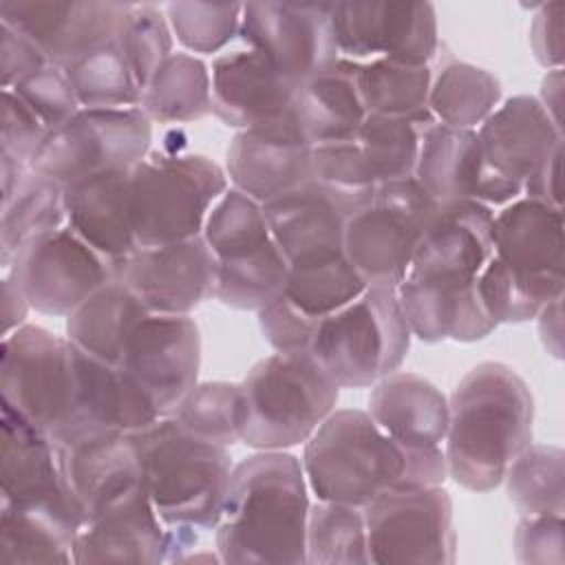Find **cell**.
<instances>
[{
	"label": "cell",
	"instance_id": "1",
	"mask_svg": "<svg viewBox=\"0 0 565 565\" xmlns=\"http://www.w3.org/2000/svg\"><path fill=\"white\" fill-rule=\"evenodd\" d=\"M309 486L287 450H256L232 468L214 527L221 563H307Z\"/></svg>",
	"mask_w": 565,
	"mask_h": 565
},
{
	"label": "cell",
	"instance_id": "2",
	"mask_svg": "<svg viewBox=\"0 0 565 565\" xmlns=\"http://www.w3.org/2000/svg\"><path fill=\"white\" fill-rule=\"evenodd\" d=\"M444 439L448 477L470 490L503 483L512 459L532 444L534 397L525 380L503 362L472 366L448 397Z\"/></svg>",
	"mask_w": 565,
	"mask_h": 565
},
{
	"label": "cell",
	"instance_id": "3",
	"mask_svg": "<svg viewBox=\"0 0 565 565\" xmlns=\"http://www.w3.org/2000/svg\"><path fill=\"white\" fill-rule=\"evenodd\" d=\"M302 472L318 501L364 508L393 486H441L444 448L411 452L395 444L366 411H333L305 441Z\"/></svg>",
	"mask_w": 565,
	"mask_h": 565
},
{
	"label": "cell",
	"instance_id": "4",
	"mask_svg": "<svg viewBox=\"0 0 565 565\" xmlns=\"http://www.w3.org/2000/svg\"><path fill=\"white\" fill-rule=\"evenodd\" d=\"M494 254L477 278L488 318L499 324L534 320L563 296V210L519 196L494 212Z\"/></svg>",
	"mask_w": 565,
	"mask_h": 565
},
{
	"label": "cell",
	"instance_id": "5",
	"mask_svg": "<svg viewBox=\"0 0 565 565\" xmlns=\"http://www.w3.org/2000/svg\"><path fill=\"white\" fill-rule=\"evenodd\" d=\"M130 435L159 519L168 527L214 530L234 468L230 450L188 433L172 415Z\"/></svg>",
	"mask_w": 565,
	"mask_h": 565
},
{
	"label": "cell",
	"instance_id": "6",
	"mask_svg": "<svg viewBox=\"0 0 565 565\" xmlns=\"http://www.w3.org/2000/svg\"><path fill=\"white\" fill-rule=\"evenodd\" d=\"M340 386L309 353H271L241 382V441L254 450L305 444L335 411Z\"/></svg>",
	"mask_w": 565,
	"mask_h": 565
},
{
	"label": "cell",
	"instance_id": "7",
	"mask_svg": "<svg viewBox=\"0 0 565 565\" xmlns=\"http://www.w3.org/2000/svg\"><path fill=\"white\" fill-rule=\"evenodd\" d=\"M411 340L395 289L366 287L353 302L318 320L309 355L340 388H371L402 366Z\"/></svg>",
	"mask_w": 565,
	"mask_h": 565
},
{
	"label": "cell",
	"instance_id": "8",
	"mask_svg": "<svg viewBox=\"0 0 565 565\" xmlns=\"http://www.w3.org/2000/svg\"><path fill=\"white\" fill-rule=\"evenodd\" d=\"M230 188L225 168L196 152H150L130 168V212L137 247L201 236L205 218Z\"/></svg>",
	"mask_w": 565,
	"mask_h": 565
},
{
	"label": "cell",
	"instance_id": "9",
	"mask_svg": "<svg viewBox=\"0 0 565 565\" xmlns=\"http://www.w3.org/2000/svg\"><path fill=\"white\" fill-rule=\"evenodd\" d=\"M2 406L62 441L75 426L73 344L38 324H22L0 342Z\"/></svg>",
	"mask_w": 565,
	"mask_h": 565
},
{
	"label": "cell",
	"instance_id": "10",
	"mask_svg": "<svg viewBox=\"0 0 565 565\" xmlns=\"http://www.w3.org/2000/svg\"><path fill=\"white\" fill-rule=\"evenodd\" d=\"M437 203L415 177L380 183L344 225V254L366 287L397 289Z\"/></svg>",
	"mask_w": 565,
	"mask_h": 565
},
{
	"label": "cell",
	"instance_id": "11",
	"mask_svg": "<svg viewBox=\"0 0 565 565\" xmlns=\"http://www.w3.org/2000/svg\"><path fill=\"white\" fill-rule=\"evenodd\" d=\"M152 121L139 106L79 108L49 130L31 168L62 185L106 172L130 170L150 154Z\"/></svg>",
	"mask_w": 565,
	"mask_h": 565
},
{
	"label": "cell",
	"instance_id": "12",
	"mask_svg": "<svg viewBox=\"0 0 565 565\" xmlns=\"http://www.w3.org/2000/svg\"><path fill=\"white\" fill-rule=\"evenodd\" d=\"M362 512L371 563H455L452 499L441 486H393L371 499Z\"/></svg>",
	"mask_w": 565,
	"mask_h": 565
},
{
	"label": "cell",
	"instance_id": "13",
	"mask_svg": "<svg viewBox=\"0 0 565 565\" xmlns=\"http://www.w3.org/2000/svg\"><path fill=\"white\" fill-rule=\"evenodd\" d=\"M481 152L479 203L503 207L523 196V185L534 168L558 146V128L532 95H514L499 104L477 128Z\"/></svg>",
	"mask_w": 565,
	"mask_h": 565
},
{
	"label": "cell",
	"instance_id": "14",
	"mask_svg": "<svg viewBox=\"0 0 565 565\" xmlns=\"http://www.w3.org/2000/svg\"><path fill=\"white\" fill-rule=\"evenodd\" d=\"M331 26L340 57L351 62L386 57L428 66L439 49L437 13L430 2H331Z\"/></svg>",
	"mask_w": 565,
	"mask_h": 565
},
{
	"label": "cell",
	"instance_id": "15",
	"mask_svg": "<svg viewBox=\"0 0 565 565\" xmlns=\"http://www.w3.org/2000/svg\"><path fill=\"white\" fill-rule=\"evenodd\" d=\"M238 38L296 86L340 60L331 2H247Z\"/></svg>",
	"mask_w": 565,
	"mask_h": 565
},
{
	"label": "cell",
	"instance_id": "16",
	"mask_svg": "<svg viewBox=\"0 0 565 565\" xmlns=\"http://www.w3.org/2000/svg\"><path fill=\"white\" fill-rule=\"evenodd\" d=\"M4 274L18 282L31 309L68 318L113 280V263L64 225L24 247Z\"/></svg>",
	"mask_w": 565,
	"mask_h": 565
},
{
	"label": "cell",
	"instance_id": "17",
	"mask_svg": "<svg viewBox=\"0 0 565 565\" xmlns=\"http://www.w3.org/2000/svg\"><path fill=\"white\" fill-rule=\"evenodd\" d=\"M492 218L494 210L479 201L441 203L404 280L444 294L472 291L494 254Z\"/></svg>",
	"mask_w": 565,
	"mask_h": 565
},
{
	"label": "cell",
	"instance_id": "18",
	"mask_svg": "<svg viewBox=\"0 0 565 565\" xmlns=\"http://www.w3.org/2000/svg\"><path fill=\"white\" fill-rule=\"evenodd\" d=\"M119 280L148 313L190 316L199 305L214 298L216 260L203 236L135 247L113 263Z\"/></svg>",
	"mask_w": 565,
	"mask_h": 565
},
{
	"label": "cell",
	"instance_id": "19",
	"mask_svg": "<svg viewBox=\"0 0 565 565\" xmlns=\"http://www.w3.org/2000/svg\"><path fill=\"white\" fill-rule=\"evenodd\" d=\"M0 505L51 516L75 534L84 525L62 477L53 439L4 406L0 417Z\"/></svg>",
	"mask_w": 565,
	"mask_h": 565
},
{
	"label": "cell",
	"instance_id": "20",
	"mask_svg": "<svg viewBox=\"0 0 565 565\" xmlns=\"http://www.w3.org/2000/svg\"><path fill=\"white\" fill-rule=\"evenodd\" d=\"M121 366L161 417L172 415L199 382L201 333L192 316L146 313L126 344Z\"/></svg>",
	"mask_w": 565,
	"mask_h": 565
},
{
	"label": "cell",
	"instance_id": "21",
	"mask_svg": "<svg viewBox=\"0 0 565 565\" xmlns=\"http://www.w3.org/2000/svg\"><path fill=\"white\" fill-rule=\"evenodd\" d=\"M130 2L2 0L0 22L29 38L51 64L64 68L119 38Z\"/></svg>",
	"mask_w": 565,
	"mask_h": 565
},
{
	"label": "cell",
	"instance_id": "22",
	"mask_svg": "<svg viewBox=\"0 0 565 565\" xmlns=\"http://www.w3.org/2000/svg\"><path fill=\"white\" fill-rule=\"evenodd\" d=\"M62 477L84 519L141 490V463L130 433L86 430L55 444Z\"/></svg>",
	"mask_w": 565,
	"mask_h": 565
},
{
	"label": "cell",
	"instance_id": "23",
	"mask_svg": "<svg viewBox=\"0 0 565 565\" xmlns=\"http://www.w3.org/2000/svg\"><path fill=\"white\" fill-rule=\"evenodd\" d=\"M366 203L309 181L267 203L263 212L287 265L344 254L347 218Z\"/></svg>",
	"mask_w": 565,
	"mask_h": 565
},
{
	"label": "cell",
	"instance_id": "24",
	"mask_svg": "<svg viewBox=\"0 0 565 565\" xmlns=\"http://www.w3.org/2000/svg\"><path fill=\"white\" fill-rule=\"evenodd\" d=\"M225 174L234 190L260 205L311 181V146L291 117L254 130H238L225 154Z\"/></svg>",
	"mask_w": 565,
	"mask_h": 565
},
{
	"label": "cell",
	"instance_id": "25",
	"mask_svg": "<svg viewBox=\"0 0 565 565\" xmlns=\"http://www.w3.org/2000/svg\"><path fill=\"white\" fill-rule=\"evenodd\" d=\"M212 115L236 130L271 126L289 115L296 84L243 46L212 62Z\"/></svg>",
	"mask_w": 565,
	"mask_h": 565
},
{
	"label": "cell",
	"instance_id": "26",
	"mask_svg": "<svg viewBox=\"0 0 565 565\" xmlns=\"http://www.w3.org/2000/svg\"><path fill=\"white\" fill-rule=\"evenodd\" d=\"M168 525L159 519L146 490L88 519L73 543V563H166Z\"/></svg>",
	"mask_w": 565,
	"mask_h": 565
},
{
	"label": "cell",
	"instance_id": "27",
	"mask_svg": "<svg viewBox=\"0 0 565 565\" xmlns=\"http://www.w3.org/2000/svg\"><path fill=\"white\" fill-rule=\"evenodd\" d=\"M73 364L77 417L73 430L62 441L86 430L135 433L161 417L150 397L124 366L90 358L75 344Z\"/></svg>",
	"mask_w": 565,
	"mask_h": 565
},
{
	"label": "cell",
	"instance_id": "28",
	"mask_svg": "<svg viewBox=\"0 0 565 565\" xmlns=\"http://www.w3.org/2000/svg\"><path fill=\"white\" fill-rule=\"evenodd\" d=\"M366 413L402 448L411 452L444 448L448 397L426 377L395 371L371 386Z\"/></svg>",
	"mask_w": 565,
	"mask_h": 565
},
{
	"label": "cell",
	"instance_id": "29",
	"mask_svg": "<svg viewBox=\"0 0 565 565\" xmlns=\"http://www.w3.org/2000/svg\"><path fill=\"white\" fill-rule=\"evenodd\" d=\"M66 225L110 263L135 247L130 170H106L64 185Z\"/></svg>",
	"mask_w": 565,
	"mask_h": 565
},
{
	"label": "cell",
	"instance_id": "30",
	"mask_svg": "<svg viewBox=\"0 0 565 565\" xmlns=\"http://www.w3.org/2000/svg\"><path fill=\"white\" fill-rule=\"evenodd\" d=\"M355 68L358 62L340 57L327 71L296 86L289 117L311 148L355 139L366 117Z\"/></svg>",
	"mask_w": 565,
	"mask_h": 565
},
{
	"label": "cell",
	"instance_id": "31",
	"mask_svg": "<svg viewBox=\"0 0 565 565\" xmlns=\"http://www.w3.org/2000/svg\"><path fill=\"white\" fill-rule=\"evenodd\" d=\"M413 177L437 203L479 201L481 152L477 130L437 121L426 126Z\"/></svg>",
	"mask_w": 565,
	"mask_h": 565
},
{
	"label": "cell",
	"instance_id": "32",
	"mask_svg": "<svg viewBox=\"0 0 565 565\" xmlns=\"http://www.w3.org/2000/svg\"><path fill=\"white\" fill-rule=\"evenodd\" d=\"M146 313L143 305L113 278L66 318L64 335L86 355L121 366L130 333Z\"/></svg>",
	"mask_w": 565,
	"mask_h": 565
},
{
	"label": "cell",
	"instance_id": "33",
	"mask_svg": "<svg viewBox=\"0 0 565 565\" xmlns=\"http://www.w3.org/2000/svg\"><path fill=\"white\" fill-rule=\"evenodd\" d=\"M66 225L64 185L33 168L0 205V267L7 271L18 254L40 236Z\"/></svg>",
	"mask_w": 565,
	"mask_h": 565
},
{
	"label": "cell",
	"instance_id": "34",
	"mask_svg": "<svg viewBox=\"0 0 565 565\" xmlns=\"http://www.w3.org/2000/svg\"><path fill=\"white\" fill-rule=\"evenodd\" d=\"M139 108L152 124H190L212 113L207 64L192 53H172L141 90Z\"/></svg>",
	"mask_w": 565,
	"mask_h": 565
},
{
	"label": "cell",
	"instance_id": "35",
	"mask_svg": "<svg viewBox=\"0 0 565 565\" xmlns=\"http://www.w3.org/2000/svg\"><path fill=\"white\" fill-rule=\"evenodd\" d=\"M355 84L366 115L406 117L424 124L435 121L428 110L430 64L417 66L386 57L358 62Z\"/></svg>",
	"mask_w": 565,
	"mask_h": 565
},
{
	"label": "cell",
	"instance_id": "36",
	"mask_svg": "<svg viewBox=\"0 0 565 565\" xmlns=\"http://www.w3.org/2000/svg\"><path fill=\"white\" fill-rule=\"evenodd\" d=\"M499 104V79L477 64L452 60L433 73L428 110L437 124L477 130Z\"/></svg>",
	"mask_w": 565,
	"mask_h": 565
},
{
	"label": "cell",
	"instance_id": "37",
	"mask_svg": "<svg viewBox=\"0 0 565 565\" xmlns=\"http://www.w3.org/2000/svg\"><path fill=\"white\" fill-rule=\"evenodd\" d=\"M565 452L552 444H527L508 466L503 483L521 516L565 512Z\"/></svg>",
	"mask_w": 565,
	"mask_h": 565
},
{
	"label": "cell",
	"instance_id": "38",
	"mask_svg": "<svg viewBox=\"0 0 565 565\" xmlns=\"http://www.w3.org/2000/svg\"><path fill=\"white\" fill-rule=\"evenodd\" d=\"M64 73L82 108H132L141 104V86L117 40L73 60Z\"/></svg>",
	"mask_w": 565,
	"mask_h": 565
},
{
	"label": "cell",
	"instance_id": "39",
	"mask_svg": "<svg viewBox=\"0 0 565 565\" xmlns=\"http://www.w3.org/2000/svg\"><path fill=\"white\" fill-rule=\"evenodd\" d=\"M366 282L349 263L347 254L291 265L282 296L313 320H322L353 302Z\"/></svg>",
	"mask_w": 565,
	"mask_h": 565
},
{
	"label": "cell",
	"instance_id": "40",
	"mask_svg": "<svg viewBox=\"0 0 565 565\" xmlns=\"http://www.w3.org/2000/svg\"><path fill=\"white\" fill-rule=\"evenodd\" d=\"M309 565H366L371 563L362 508L316 501L307 519Z\"/></svg>",
	"mask_w": 565,
	"mask_h": 565
},
{
	"label": "cell",
	"instance_id": "41",
	"mask_svg": "<svg viewBox=\"0 0 565 565\" xmlns=\"http://www.w3.org/2000/svg\"><path fill=\"white\" fill-rule=\"evenodd\" d=\"M289 265L276 241L241 260L216 263L214 298L232 309L260 311L282 296Z\"/></svg>",
	"mask_w": 565,
	"mask_h": 565
},
{
	"label": "cell",
	"instance_id": "42",
	"mask_svg": "<svg viewBox=\"0 0 565 565\" xmlns=\"http://www.w3.org/2000/svg\"><path fill=\"white\" fill-rule=\"evenodd\" d=\"M75 532L64 523L0 505V563H73Z\"/></svg>",
	"mask_w": 565,
	"mask_h": 565
},
{
	"label": "cell",
	"instance_id": "43",
	"mask_svg": "<svg viewBox=\"0 0 565 565\" xmlns=\"http://www.w3.org/2000/svg\"><path fill=\"white\" fill-rule=\"evenodd\" d=\"M430 126L406 117L366 115L355 143L362 150L377 185L415 174L422 130Z\"/></svg>",
	"mask_w": 565,
	"mask_h": 565
},
{
	"label": "cell",
	"instance_id": "44",
	"mask_svg": "<svg viewBox=\"0 0 565 565\" xmlns=\"http://www.w3.org/2000/svg\"><path fill=\"white\" fill-rule=\"evenodd\" d=\"M241 384L196 382L172 411V417L192 435L218 446L241 441Z\"/></svg>",
	"mask_w": 565,
	"mask_h": 565
},
{
	"label": "cell",
	"instance_id": "45",
	"mask_svg": "<svg viewBox=\"0 0 565 565\" xmlns=\"http://www.w3.org/2000/svg\"><path fill=\"white\" fill-rule=\"evenodd\" d=\"M137 84L143 86L152 73L174 53L172 29L163 7L150 2H130L117 38Z\"/></svg>",
	"mask_w": 565,
	"mask_h": 565
},
{
	"label": "cell",
	"instance_id": "46",
	"mask_svg": "<svg viewBox=\"0 0 565 565\" xmlns=\"http://www.w3.org/2000/svg\"><path fill=\"white\" fill-rule=\"evenodd\" d=\"M172 35L190 53H218L241 29L238 2H168L163 7Z\"/></svg>",
	"mask_w": 565,
	"mask_h": 565
},
{
	"label": "cell",
	"instance_id": "47",
	"mask_svg": "<svg viewBox=\"0 0 565 565\" xmlns=\"http://www.w3.org/2000/svg\"><path fill=\"white\" fill-rule=\"evenodd\" d=\"M311 181L360 203H369L377 181L355 139L311 148Z\"/></svg>",
	"mask_w": 565,
	"mask_h": 565
},
{
	"label": "cell",
	"instance_id": "48",
	"mask_svg": "<svg viewBox=\"0 0 565 565\" xmlns=\"http://www.w3.org/2000/svg\"><path fill=\"white\" fill-rule=\"evenodd\" d=\"M4 90H13L38 115L46 130L62 126L82 108L64 68L55 64H46L13 88Z\"/></svg>",
	"mask_w": 565,
	"mask_h": 565
},
{
	"label": "cell",
	"instance_id": "49",
	"mask_svg": "<svg viewBox=\"0 0 565 565\" xmlns=\"http://www.w3.org/2000/svg\"><path fill=\"white\" fill-rule=\"evenodd\" d=\"M256 313L260 333L276 353H309L318 320L305 316L285 296H278Z\"/></svg>",
	"mask_w": 565,
	"mask_h": 565
},
{
	"label": "cell",
	"instance_id": "50",
	"mask_svg": "<svg viewBox=\"0 0 565 565\" xmlns=\"http://www.w3.org/2000/svg\"><path fill=\"white\" fill-rule=\"evenodd\" d=\"M46 135L49 130L38 119V115L13 90H2L0 152L31 166Z\"/></svg>",
	"mask_w": 565,
	"mask_h": 565
},
{
	"label": "cell",
	"instance_id": "51",
	"mask_svg": "<svg viewBox=\"0 0 565 565\" xmlns=\"http://www.w3.org/2000/svg\"><path fill=\"white\" fill-rule=\"evenodd\" d=\"M563 514L521 516L514 530V556L519 563H563L565 536Z\"/></svg>",
	"mask_w": 565,
	"mask_h": 565
},
{
	"label": "cell",
	"instance_id": "52",
	"mask_svg": "<svg viewBox=\"0 0 565 565\" xmlns=\"http://www.w3.org/2000/svg\"><path fill=\"white\" fill-rule=\"evenodd\" d=\"M49 57L22 33L0 22V77L2 90L13 88L29 75L44 68Z\"/></svg>",
	"mask_w": 565,
	"mask_h": 565
},
{
	"label": "cell",
	"instance_id": "53",
	"mask_svg": "<svg viewBox=\"0 0 565 565\" xmlns=\"http://www.w3.org/2000/svg\"><path fill=\"white\" fill-rule=\"evenodd\" d=\"M530 49L547 71L563 68V2H541L530 22Z\"/></svg>",
	"mask_w": 565,
	"mask_h": 565
},
{
	"label": "cell",
	"instance_id": "54",
	"mask_svg": "<svg viewBox=\"0 0 565 565\" xmlns=\"http://www.w3.org/2000/svg\"><path fill=\"white\" fill-rule=\"evenodd\" d=\"M563 146L552 150L527 177L523 196L563 210Z\"/></svg>",
	"mask_w": 565,
	"mask_h": 565
},
{
	"label": "cell",
	"instance_id": "55",
	"mask_svg": "<svg viewBox=\"0 0 565 565\" xmlns=\"http://www.w3.org/2000/svg\"><path fill=\"white\" fill-rule=\"evenodd\" d=\"M534 320L539 324V335H541L543 349L554 360H561L563 358V296L547 302Z\"/></svg>",
	"mask_w": 565,
	"mask_h": 565
},
{
	"label": "cell",
	"instance_id": "56",
	"mask_svg": "<svg viewBox=\"0 0 565 565\" xmlns=\"http://www.w3.org/2000/svg\"><path fill=\"white\" fill-rule=\"evenodd\" d=\"M29 309L31 305L24 298L18 282L9 274H4L2 276V335L26 324Z\"/></svg>",
	"mask_w": 565,
	"mask_h": 565
},
{
	"label": "cell",
	"instance_id": "57",
	"mask_svg": "<svg viewBox=\"0 0 565 565\" xmlns=\"http://www.w3.org/2000/svg\"><path fill=\"white\" fill-rule=\"evenodd\" d=\"M539 104L545 108L550 119L563 128L561 124V108H563V68H552L541 82V93H539Z\"/></svg>",
	"mask_w": 565,
	"mask_h": 565
}]
</instances>
